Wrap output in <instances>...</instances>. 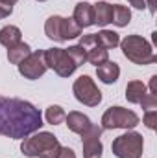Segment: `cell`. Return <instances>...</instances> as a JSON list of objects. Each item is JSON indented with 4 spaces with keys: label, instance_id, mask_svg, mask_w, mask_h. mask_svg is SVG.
<instances>
[{
    "label": "cell",
    "instance_id": "obj_4",
    "mask_svg": "<svg viewBox=\"0 0 157 158\" xmlns=\"http://www.w3.org/2000/svg\"><path fill=\"white\" fill-rule=\"evenodd\" d=\"M141 123L139 116L124 107H109L102 116V129L113 131V129H135Z\"/></svg>",
    "mask_w": 157,
    "mask_h": 158
},
{
    "label": "cell",
    "instance_id": "obj_19",
    "mask_svg": "<svg viewBox=\"0 0 157 158\" xmlns=\"http://www.w3.org/2000/svg\"><path fill=\"white\" fill-rule=\"evenodd\" d=\"M85 53H87V61H89L91 64H94V66H100V64H104V63L109 61V52L104 50V48L98 46V44H94V46H91L89 50H85Z\"/></svg>",
    "mask_w": 157,
    "mask_h": 158
},
{
    "label": "cell",
    "instance_id": "obj_20",
    "mask_svg": "<svg viewBox=\"0 0 157 158\" xmlns=\"http://www.w3.org/2000/svg\"><path fill=\"white\" fill-rule=\"evenodd\" d=\"M111 22L115 26H118V28L128 26L131 22V11H129V7H126L122 4H113V19H111Z\"/></svg>",
    "mask_w": 157,
    "mask_h": 158
},
{
    "label": "cell",
    "instance_id": "obj_18",
    "mask_svg": "<svg viewBox=\"0 0 157 158\" xmlns=\"http://www.w3.org/2000/svg\"><path fill=\"white\" fill-rule=\"evenodd\" d=\"M94 39H96L98 46H102L107 52L111 48H117L118 44H120V37H118L117 31H113V30H102V31L94 33Z\"/></svg>",
    "mask_w": 157,
    "mask_h": 158
},
{
    "label": "cell",
    "instance_id": "obj_26",
    "mask_svg": "<svg viewBox=\"0 0 157 158\" xmlns=\"http://www.w3.org/2000/svg\"><path fill=\"white\" fill-rule=\"evenodd\" d=\"M61 143H56V145H52V147H48L46 151H43L39 155V158H57V155H59V151H61Z\"/></svg>",
    "mask_w": 157,
    "mask_h": 158
},
{
    "label": "cell",
    "instance_id": "obj_11",
    "mask_svg": "<svg viewBox=\"0 0 157 158\" xmlns=\"http://www.w3.org/2000/svg\"><path fill=\"white\" fill-rule=\"evenodd\" d=\"M78 26L83 28H91L94 24V11H92V4L89 2H78L76 7H74V17H72Z\"/></svg>",
    "mask_w": 157,
    "mask_h": 158
},
{
    "label": "cell",
    "instance_id": "obj_12",
    "mask_svg": "<svg viewBox=\"0 0 157 158\" xmlns=\"http://www.w3.org/2000/svg\"><path fill=\"white\" fill-rule=\"evenodd\" d=\"M96 76L102 83L105 85H113L118 81V76H120V66L113 61H107L100 66H96Z\"/></svg>",
    "mask_w": 157,
    "mask_h": 158
},
{
    "label": "cell",
    "instance_id": "obj_6",
    "mask_svg": "<svg viewBox=\"0 0 157 158\" xmlns=\"http://www.w3.org/2000/svg\"><path fill=\"white\" fill-rule=\"evenodd\" d=\"M72 92L74 98L85 107H96L102 101V92L98 90L94 79H91L89 76H79L72 85Z\"/></svg>",
    "mask_w": 157,
    "mask_h": 158
},
{
    "label": "cell",
    "instance_id": "obj_28",
    "mask_svg": "<svg viewBox=\"0 0 157 158\" xmlns=\"http://www.w3.org/2000/svg\"><path fill=\"white\" fill-rule=\"evenodd\" d=\"M57 158H76V153H74L70 147H61V151H59Z\"/></svg>",
    "mask_w": 157,
    "mask_h": 158
},
{
    "label": "cell",
    "instance_id": "obj_3",
    "mask_svg": "<svg viewBox=\"0 0 157 158\" xmlns=\"http://www.w3.org/2000/svg\"><path fill=\"white\" fill-rule=\"evenodd\" d=\"M111 151L117 158H142L144 153V138L135 131H128L113 140Z\"/></svg>",
    "mask_w": 157,
    "mask_h": 158
},
{
    "label": "cell",
    "instance_id": "obj_2",
    "mask_svg": "<svg viewBox=\"0 0 157 158\" xmlns=\"http://www.w3.org/2000/svg\"><path fill=\"white\" fill-rule=\"evenodd\" d=\"M120 48L122 53L128 61H131L133 64H154L157 61V55L152 48V44L146 39H142L141 35H128L126 39L120 40Z\"/></svg>",
    "mask_w": 157,
    "mask_h": 158
},
{
    "label": "cell",
    "instance_id": "obj_25",
    "mask_svg": "<svg viewBox=\"0 0 157 158\" xmlns=\"http://www.w3.org/2000/svg\"><path fill=\"white\" fill-rule=\"evenodd\" d=\"M142 121H144V125H146L150 131L157 129V110H146V114H144Z\"/></svg>",
    "mask_w": 157,
    "mask_h": 158
},
{
    "label": "cell",
    "instance_id": "obj_22",
    "mask_svg": "<svg viewBox=\"0 0 157 158\" xmlns=\"http://www.w3.org/2000/svg\"><path fill=\"white\" fill-rule=\"evenodd\" d=\"M65 110L59 107V105H50L48 109H46V112H44V118H46V123H50V125H59V123H63L65 121Z\"/></svg>",
    "mask_w": 157,
    "mask_h": 158
},
{
    "label": "cell",
    "instance_id": "obj_30",
    "mask_svg": "<svg viewBox=\"0 0 157 158\" xmlns=\"http://www.w3.org/2000/svg\"><path fill=\"white\" fill-rule=\"evenodd\" d=\"M144 2H146V6H148L150 13H155V0H144Z\"/></svg>",
    "mask_w": 157,
    "mask_h": 158
},
{
    "label": "cell",
    "instance_id": "obj_21",
    "mask_svg": "<svg viewBox=\"0 0 157 158\" xmlns=\"http://www.w3.org/2000/svg\"><path fill=\"white\" fill-rule=\"evenodd\" d=\"M61 31H63V40H70V39L81 37V28L78 26V22L74 19H63Z\"/></svg>",
    "mask_w": 157,
    "mask_h": 158
},
{
    "label": "cell",
    "instance_id": "obj_16",
    "mask_svg": "<svg viewBox=\"0 0 157 158\" xmlns=\"http://www.w3.org/2000/svg\"><path fill=\"white\" fill-rule=\"evenodd\" d=\"M32 53V48H30V44H26V42H19V44H15V46H11V48H7V61L11 63V64H20L28 55Z\"/></svg>",
    "mask_w": 157,
    "mask_h": 158
},
{
    "label": "cell",
    "instance_id": "obj_5",
    "mask_svg": "<svg viewBox=\"0 0 157 158\" xmlns=\"http://www.w3.org/2000/svg\"><path fill=\"white\" fill-rule=\"evenodd\" d=\"M44 61H46V66L52 68L59 77H70L78 68V64L70 59V55L67 53L65 48L44 50Z\"/></svg>",
    "mask_w": 157,
    "mask_h": 158
},
{
    "label": "cell",
    "instance_id": "obj_7",
    "mask_svg": "<svg viewBox=\"0 0 157 158\" xmlns=\"http://www.w3.org/2000/svg\"><path fill=\"white\" fill-rule=\"evenodd\" d=\"M59 143V140L52 134V132H34L30 136H26L20 143V151L22 155L34 158V156H39L43 151H46L48 147Z\"/></svg>",
    "mask_w": 157,
    "mask_h": 158
},
{
    "label": "cell",
    "instance_id": "obj_9",
    "mask_svg": "<svg viewBox=\"0 0 157 158\" xmlns=\"http://www.w3.org/2000/svg\"><path fill=\"white\" fill-rule=\"evenodd\" d=\"M102 127L91 125V129L81 134V145H83V158H102L104 145H102Z\"/></svg>",
    "mask_w": 157,
    "mask_h": 158
},
{
    "label": "cell",
    "instance_id": "obj_31",
    "mask_svg": "<svg viewBox=\"0 0 157 158\" xmlns=\"http://www.w3.org/2000/svg\"><path fill=\"white\" fill-rule=\"evenodd\" d=\"M6 2H9V4H17L19 0H6Z\"/></svg>",
    "mask_w": 157,
    "mask_h": 158
},
{
    "label": "cell",
    "instance_id": "obj_1",
    "mask_svg": "<svg viewBox=\"0 0 157 158\" xmlns=\"http://www.w3.org/2000/svg\"><path fill=\"white\" fill-rule=\"evenodd\" d=\"M43 127V116L30 101L0 96V136L26 138Z\"/></svg>",
    "mask_w": 157,
    "mask_h": 158
},
{
    "label": "cell",
    "instance_id": "obj_23",
    "mask_svg": "<svg viewBox=\"0 0 157 158\" xmlns=\"http://www.w3.org/2000/svg\"><path fill=\"white\" fill-rule=\"evenodd\" d=\"M67 50V53L70 55V59L78 64V66H81L85 61H87V53H85V50L79 46V44H76V46H69V48H65Z\"/></svg>",
    "mask_w": 157,
    "mask_h": 158
},
{
    "label": "cell",
    "instance_id": "obj_17",
    "mask_svg": "<svg viewBox=\"0 0 157 158\" xmlns=\"http://www.w3.org/2000/svg\"><path fill=\"white\" fill-rule=\"evenodd\" d=\"M22 39V31L17 28V26H4L0 30V44L6 46V48H11L15 44H19Z\"/></svg>",
    "mask_w": 157,
    "mask_h": 158
},
{
    "label": "cell",
    "instance_id": "obj_10",
    "mask_svg": "<svg viewBox=\"0 0 157 158\" xmlns=\"http://www.w3.org/2000/svg\"><path fill=\"white\" fill-rule=\"evenodd\" d=\"M65 121H67V127L72 131V132H76V134H85L89 129H91V119L89 116H85L83 112H78V110H72V112H69L67 116H65Z\"/></svg>",
    "mask_w": 157,
    "mask_h": 158
},
{
    "label": "cell",
    "instance_id": "obj_29",
    "mask_svg": "<svg viewBox=\"0 0 157 158\" xmlns=\"http://www.w3.org/2000/svg\"><path fill=\"white\" fill-rule=\"evenodd\" d=\"M129 4H131L135 9H144V7H146V2H144V0H129Z\"/></svg>",
    "mask_w": 157,
    "mask_h": 158
},
{
    "label": "cell",
    "instance_id": "obj_13",
    "mask_svg": "<svg viewBox=\"0 0 157 158\" xmlns=\"http://www.w3.org/2000/svg\"><path fill=\"white\" fill-rule=\"evenodd\" d=\"M92 11H94V24L98 26H107L111 24V19H113V6L109 2H98L92 6Z\"/></svg>",
    "mask_w": 157,
    "mask_h": 158
},
{
    "label": "cell",
    "instance_id": "obj_8",
    "mask_svg": "<svg viewBox=\"0 0 157 158\" xmlns=\"http://www.w3.org/2000/svg\"><path fill=\"white\" fill-rule=\"evenodd\" d=\"M48 70L46 61H44V50H35L32 52L20 64H19V74L24 79L35 81L41 76H44V72Z\"/></svg>",
    "mask_w": 157,
    "mask_h": 158
},
{
    "label": "cell",
    "instance_id": "obj_32",
    "mask_svg": "<svg viewBox=\"0 0 157 158\" xmlns=\"http://www.w3.org/2000/svg\"><path fill=\"white\" fill-rule=\"evenodd\" d=\"M37 2H46V0H37Z\"/></svg>",
    "mask_w": 157,
    "mask_h": 158
},
{
    "label": "cell",
    "instance_id": "obj_27",
    "mask_svg": "<svg viewBox=\"0 0 157 158\" xmlns=\"http://www.w3.org/2000/svg\"><path fill=\"white\" fill-rule=\"evenodd\" d=\"M13 13V4L6 2V0H0V19H6Z\"/></svg>",
    "mask_w": 157,
    "mask_h": 158
},
{
    "label": "cell",
    "instance_id": "obj_15",
    "mask_svg": "<svg viewBox=\"0 0 157 158\" xmlns=\"http://www.w3.org/2000/svg\"><path fill=\"white\" fill-rule=\"evenodd\" d=\"M146 92H148V88H146V85H144L142 81L133 79V81H129V83L126 85V99H128L129 103L139 105Z\"/></svg>",
    "mask_w": 157,
    "mask_h": 158
},
{
    "label": "cell",
    "instance_id": "obj_24",
    "mask_svg": "<svg viewBox=\"0 0 157 158\" xmlns=\"http://www.w3.org/2000/svg\"><path fill=\"white\" fill-rule=\"evenodd\" d=\"M144 110H155L157 109V96L155 94H150V92H146L144 94V98L141 99V103H139Z\"/></svg>",
    "mask_w": 157,
    "mask_h": 158
},
{
    "label": "cell",
    "instance_id": "obj_14",
    "mask_svg": "<svg viewBox=\"0 0 157 158\" xmlns=\"http://www.w3.org/2000/svg\"><path fill=\"white\" fill-rule=\"evenodd\" d=\"M61 24H63V17L52 15L44 22V33H46V37L56 40V42H65L63 40V31H61Z\"/></svg>",
    "mask_w": 157,
    "mask_h": 158
}]
</instances>
